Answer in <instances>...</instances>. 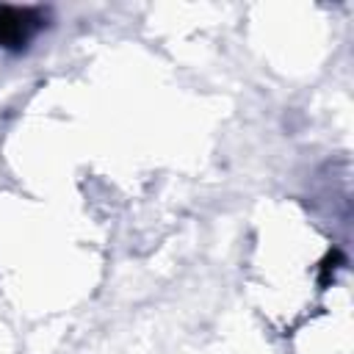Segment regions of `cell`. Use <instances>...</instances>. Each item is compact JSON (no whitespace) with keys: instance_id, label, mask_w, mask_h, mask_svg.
I'll return each mask as SVG.
<instances>
[{"instance_id":"obj_1","label":"cell","mask_w":354,"mask_h":354,"mask_svg":"<svg viewBox=\"0 0 354 354\" xmlns=\"http://www.w3.org/2000/svg\"><path fill=\"white\" fill-rule=\"evenodd\" d=\"M47 14L36 6H0V47L22 50L41 28Z\"/></svg>"}]
</instances>
